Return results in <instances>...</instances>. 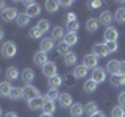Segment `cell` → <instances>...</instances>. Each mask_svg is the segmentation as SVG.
<instances>
[{
	"instance_id": "obj_49",
	"label": "cell",
	"mask_w": 125,
	"mask_h": 117,
	"mask_svg": "<svg viewBox=\"0 0 125 117\" xmlns=\"http://www.w3.org/2000/svg\"><path fill=\"white\" fill-rule=\"evenodd\" d=\"M41 117H53V116H52V114H45V112H42Z\"/></svg>"
},
{
	"instance_id": "obj_7",
	"label": "cell",
	"mask_w": 125,
	"mask_h": 117,
	"mask_svg": "<svg viewBox=\"0 0 125 117\" xmlns=\"http://www.w3.org/2000/svg\"><path fill=\"white\" fill-rule=\"evenodd\" d=\"M56 69H58V67H56V64L49 61L45 66H42V73H44L47 78H52V77L56 75Z\"/></svg>"
},
{
	"instance_id": "obj_5",
	"label": "cell",
	"mask_w": 125,
	"mask_h": 117,
	"mask_svg": "<svg viewBox=\"0 0 125 117\" xmlns=\"http://www.w3.org/2000/svg\"><path fill=\"white\" fill-rule=\"evenodd\" d=\"M105 39H106V42H117V38H119V31H117L114 27H106V30H105L103 33Z\"/></svg>"
},
{
	"instance_id": "obj_9",
	"label": "cell",
	"mask_w": 125,
	"mask_h": 117,
	"mask_svg": "<svg viewBox=\"0 0 125 117\" xmlns=\"http://www.w3.org/2000/svg\"><path fill=\"white\" fill-rule=\"evenodd\" d=\"M92 53L95 55V56H99V58H105V56H108V50H106V45L105 44H94L92 47Z\"/></svg>"
},
{
	"instance_id": "obj_38",
	"label": "cell",
	"mask_w": 125,
	"mask_h": 117,
	"mask_svg": "<svg viewBox=\"0 0 125 117\" xmlns=\"http://www.w3.org/2000/svg\"><path fill=\"white\" fill-rule=\"evenodd\" d=\"M66 28H67V33H77V31L80 30V23L77 20L75 22H69V23H66Z\"/></svg>"
},
{
	"instance_id": "obj_17",
	"label": "cell",
	"mask_w": 125,
	"mask_h": 117,
	"mask_svg": "<svg viewBox=\"0 0 125 117\" xmlns=\"http://www.w3.org/2000/svg\"><path fill=\"white\" fill-rule=\"evenodd\" d=\"M39 13H41V6H39V3H33V5H30V6L25 10V14L28 16L30 19L39 16Z\"/></svg>"
},
{
	"instance_id": "obj_44",
	"label": "cell",
	"mask_w": 125,
	"mask_h": 117,
	"mask_svg": "<svg viewBox=\"0 0 125 117\" xmlns=\"http://www.w3.org/2000/svg\"><path fill=\"white\" fill-rule=\"evenodd\" d=\"M117 100H119V105H120V106H125V91H122V92L119 94Z\"/></svg>"
},
{
	"instance_id": "obj_10",
	"label": "cell",
	"mask_w": 125,
	"mask_h": 117,
	"mask_svg": "<svg viewBox=\"0 0 125 117\" xmlns=\"http://www.w3.org/2000/svg\"><path fill=\"white\" fill-rule=\"evenodd\" d=\"M33 61H34V64H38V66H45L47 62H49L47 53H45V52H42V50H39V52H36V53H34V56H33Z\"/></svg>"
},
{
	"instance_id": "obj_19",
	"label": "cell",
	"mask_w": 125,
	"mask_h": 117,
	"mask_svg": "<svg viewBox=\"0 0 125 117\" xmlns=\"http://www.w3.org/2000/svg\"><path fill=\"white\" fill-rule=\"evenodd\" d=\"M60 105H61V108H70L72 106V95L67 92H64V94H61V97H60Z\"/></svg>"
},
{
	"instance_id": "obj_35",
	"label": "cell",
	"mask_w": 125,
	"mask_h": 117,
	"mask_svg": "<svg viewBox=\"0 0 125 117\" xmlns=\"http://www.w3.org/2000/svg\"><path fill=\"white\" fill-rule=\"evenodd\" d=\"M111 117H125V109L124 106H114L111 109Z\"/></svg>"
},
{
	"instance_id": "obj_29",
	"label": "cell",
	"mask_w": 125,
	"mask_h": 117,
	"mask_svg": "<svg viewBox=\"0 0 125 117\" xmlns=\"http://www.w3.org/2000/svg\"><path fill=\"white\" fill-rule=\"evenodd\" d=\"M42 111H44L45 114H53V111H55V101L47 98L45 103H44V106H42Z\"/></svg>"
},
{
	"instance_id": "obj_43",
	"label": "cell",
	"mask_w": 125,
	"mask_h": 117,
	"mask_svg": "<svg viewBox=\"0 0 125 117\" xmlns=\"http://www.w3.org/2000/svg\"><path fill=\"white\" fill-rule=\"evenodd\" d=\"M77 20V16L73 14V13H67L66 14V23H69V22H75Z\"/></svg>"
},
{
	"instance_id": "obj_32",
	"label": "cell",
	"mask_w": 125,
	"mask_h": 117,
	"mask_svg": "<svg viewBox=\"0 0 125 117\" xmlns=\"http://www.w3.org/2000/svg\"><path fill=\"white\" fill-rule=\"evenodd\" d=\"M114 19H116V22H119V23H125V8H117V11L114 14Z\"/></svg>"
},
{
	"instance_id": "obj_42",
	"label": "cell",
	"mask_w": 125,
	"mask_h": 117,
	"mask_svg": "<svg viewBox=\"0 0 125 117\" xmlns=\"http://www.w3.org/2000/svg\"><path fill=\"white\" fill-rule=\"evenodd\" d=\"M88 6L91 8V10H97V8L102 6V2H99V0H94V2H89L88 3Z\"/></svg>"
},
{
	"instance_id": "obj_30",
	"label": "cell",
	"mask_w": 125,
	"mask_h": 117,
	"mask_svg": "<svg viewBox=\"0 0 125 117\" xmlns=\"http://www.w3.org/2000/svg\"><path fill=\"white\" fill-rule=\"evenodd\" d=\"M17 77H19V72H17V69H16V67H8L6 69V78H8V81L17 80Z\"/></svg>"
},
{
	"instance_id": "obj_21",
	"label": "cell",
	"mask_w": 125,
	"mask_h": 117,
	"mask_svg": "<svg viewBox=\"0 0 125 117\" xmlns=\"http://www.w3.org/2000/svg\"><path fill=\"white\" fill-rule=\"evenodd\" d=\"M62 84V78L60 75H55L52 78H49V89H58Z\"/></svg>"
},
{
	"instance_id": "obj_13",
	"label": "cell",
	"mask_w": 125,
	"mask_h": 117,
	"mask_svg": "<svg viewBox=\"0 0 125 117\" xmlns=\"http://www.w3.org/2000/svg\"><path fill=\"white\" fill-rule=\"evenodd\" d=\"M21 77H22V81L25 84H30V83H33V80H34V70L33 69H23Z\"/></svg>"
},
{
	"instance_id": "obj_25",
	"label": "cell",
	"mask_w": 125,
	"mask_h": 117,
	"mask_svg": "<svg viewBox=\"0 0 125 117\" xmlns=\"http://www.w3.org/2000/svg\"><path fill=\"white\" fill-rule=\"evenodd\" d=\"M83 89H84V92H88V94H92V92H95V89H97V83L92 80H88V81H84V84H83Z\"/></svg>"
},
{
	"instance_id": "obj_31",
	"label": "cell",
	"mask_w": 125,
	"mask_h": 117,
	"mask_svg": "<svg viewBox=\"0 0 125 117\" xmlns=\"http://www.w3.org/2000/svg\"><path fill=\"white\" fill-rule=\"evenodd\" d=\"M45 95H47V98H49V100L55 101V100H60L61 94H60V91H58V89H49Z\"/></svg>"
},
{
	"instance_id": "obj_24",
	"label": "cell",
	"mask_w": 125,
	"mask_h": 117,
	"mask_svg": "<svg viewBox=\"0 0 125 117\" xmlns=\"http://www.w3.org/2000/svg\"><path fill=\"white\" fill-rule=\"evenodd\" d=\"M100 23L102 25H106V27H109V23L113 22V14L109 13V11H103V13L100 14Z\"/></svg>"
},
{
	"instance_id": "obj_4",
	"label": "cell",
	"mask_w": 125,
	"mask_h": 117,
	"mask_svg": "<svg viewBox=\"0 0 125 117\" xmlns=\"http://www.w3.org/2000/svg\"><path fill=\"white\" fill-rule=\"evenodd\" d=\"M17 10L16 8H6V10H3L2 11V19L5 22H13L17 19Z\"/></svg>"
},
{
	"instance_id": "obj_41",
	"label": "cell",
	"mask_w": 125,
	"mask_h": 117,
	"mask_svg": "<svg viewBox=\"0 0 125 117\" xmlns=\"http://www.w3.org/2000/svg\"><path fill=\"white\" fill-rule=\"evenodd\" d=\"M73 81H75V77H73V73H70V75H66L62 78V83H66V86H72Z\"/></svg>"
},
{
	"instance_id": "obj_37",
	"label": "cell",
	"mask_w": 125,
	"mask_h": 117,
	"mask_svg": "<svg viewBox=\"0 0 125 117\" xmlns=\"http://www.w3.org/2000/svg\"><path fill=\"white\" fill-rule=\"evenodd\" d=\"M56 50H58V53H60V55H64V56H66V55H67V53L70 52V50H69V45L66 44L64 41L60 42V44L56 45Z\"/></svg>"
},
{
	"instance_id": "obj_15",
	"label": "cell",
	"mask_w": 125,
	"mask_h": 117,
	"mask_svg": "<svg viewBox=\"0 0 125 117\" xmlns=\"http://www.w3.org/2000/svg\"><path fill=\"white\" fill-rule=\"evenodd\" d=\"M109 83H111L113 86H117V88H120V86H125V75H122V73L111 75V78H109Z\"/></svg>"
},
{
	"instance_id": "obj_20",
	"label": "cell",
	"mask_w": 125,
	"mask_h": 117,
	"mask_svg": "<svg viewBox=\"0 0 125 117\" xmlns=\"http://www.w3.org/2000/svg\"><path fill=\"white\" fill-rule=\"evenodd\" d=\"M13 86L10 84V81H3V83H0V94H2L3 97H10L11 92H13Z\"/></svg>"
},
{
	"instance_id": "obj_45",
	"label": "cell",
	"mask_w": 125,
	"mask_h": 117,
	"mask_svg": "<svg viewBox=\"0 0 125 117\" xmlns=\"http://www.w3.org/2000/svg\"><path fill=\"white\" fill-rule=\"evenodd\" d=\"M62 6H66V8H69V6H72L73 5V2L72 0H62V2H60Z\"/></svg>"
},
{
	"instance_id": "obj_40",
	"label": "cell",
	"mask_w": 125,
	"mask_h": 117,
	"mask_svg": "<svg viewBox=\"0 0 125 117\" xmlns=\"http://www.w3.org/2000/svg\"><path fill=\"white\" fill-rule=\"evenodd\" d=\"M105 45H106L108 53H114V52H117V49H119L117 42H105Z\"/></svg>"
},
{
	"instance_id": "obj_8",
	"label": "cell",
	"mask_w": 125,
	"mask_h": 117,
	"mask_svg": "<svg viewBox=\"0 0 125 117\" xmlns=\"http://www.w3.org/2000/svg\"><path fill=\"white\" fill-rule=\"evenodd\" d=\"M97 62H99V56H95L94 53H91V55H86V56H84L83 66H86L88 69H95Z\"/></svg>"
},
{
	"instance_id": "obj_48",
	"label": "cell",
	"mask_w": 125,
	"mask_h": 117,
	"mask_svg": "<svg viewBox=\"0 0 125 117\" xmlns=\"http://www.w3.org/2000/svg\"><path fill=\"white\" fill-rule=\"evenodd\" d=\"M91 117H105V114H103V112H102V111H97L95 114H92Z\"/></svg>"
},
{
	"instance_id": "obj_3",
	"label": "cell",
	"mask_w": 125,
	"mask_h": 117,
	"mask_svg": "<svg viewBox=\"0 0 125 117\" xmlns=\"http://www.w3.org/2000/svg\"><path fill=\"white\" fill-rule=\"evenodd\" d=\"M92 80L95 81L97 84L103 83V81L106 80V70H105L103 67H95L92 70Z\"/></svg>"
},
{
	"instance_id": "obj_6",
	"label": "cell",
	"mask_w": 125,
	"mask_h": 117,
	"mask_svg": "<svg viewBox=\"0 0 125 117\" xmlns=\"http://www.w3.org/2000/svg\"><path fill=\"white\" fill-rule=\"evenodd\" d=\"M45 100H47V95H44V97H42V95L41 97H36V98H33V100L28 101V108L33 109V111H36V109H42Z\"/></svg>"
},
{
	"instance_id": "obj_12",
	"label": "cell",
	"mask_w": 125,
	"mask_h": 117,
	"mask_svg": "<svg viewBox=\"0 0 125 117\" xmlns=\"http://www.w3.org/2000/svg\"><path fill=\"white\" fill-rule=\"evenodd\" d=\"M69 111H70V116L72 117H81L84 114V106L81 103H73Z\"/></svg>"
},
{
	"instance_id": "obj_28",
	"label": "cell",
	"mask_w": 125,
	"mask_h": 117,
	"mask_svg": "<svg viewBox=\"0 0 125 117\" xmlns=\"http://www.w3.org/2000/svg\"><path fill=\"white\" fill-rule=\"evenodd\" d=\"M97 111H99V108H97V103H95V101H89V103L84 105V112H88L89 116L95 114Z\"/></svg>"
},
{
	"instance_id": "obj_18",
	"label": "cell",
	"mask_w": 125,
	"mask_h": 117,
	"mask_svg": "<svg viewBox=\"0 0 125 117\" xmlns=\"http://www.w3.org/2000/svg\"><path fill=\"white\" fill-rule=\"evenodd\" d=\"M53 47H55V42H53L52 38H45V39L41 41V50H42V52L49 53V52H52Z\"/></svg>"
},
{
	"instance_id": "obj_26",
	"label": "cell",
	"mask_w": 125,
	"mask_h": 117,
	"mask_svg": "<svg viewBox=\"0 0 125 117\" xmlns=\"http://www.w3.org/2000/svg\"><path fill=\"white\" fill-rule=\"evenodd\" d=\"M77 41H78L77 33H67V34L64 36V42H66V44H67L69 47L75 45V44H77Z\"/></svg>"
},
{
	"instance_id": "obj_2",
	"label": "cell",
	"mask_w": 125,
	"mask_h": 117,
	"mask_svg": "<svg viewBox=\"0 0 125 117\" xmlns=\"http://www.w3.org/2000/svg\"><path fill=\"white\" fill-rule=\"evenodd\" d=\"M23 89V98L25 100H33V98H36V97H41L39 95V91L36 88H34L33 84H27L25 88H22Z\"/></svg>"
},
{
	"instance_id": "obj_36",
	"label": "cell",
	"mask_w": 125,
	"mask_h": 117,
	"mask_svg": "<svg viewBox=\"0 0 125 117\" xmlns=\"http://www.w3.org/2000/svg\"><path fill=\"white\" fill-rule=\"evenodd\" d=\"M10 98H13V100L23 98V89H21V88H14L13 92H11V95H10Z\"/></svg>"
},
{
	"instance_id": "obj_11",
	"label": "cell",
	"mask_w": 125,
	"mask_h": 117,
	"mask_svg": "<svg viewBox=\"0 0 125 117\" xmlns=\"http://www.w3.org/2000/svg\"><path fill=\"white\" fill-rule=\"evenodd\" d=\"M119 70H120V61H117V59L108 61V64H106V72H109L111 75H116V73H119Z\"/></svg>"
},
{
	"instance_id": "obj_39",
	"label": "cell",
	"mask_w": 125,
	"mask_h": 117,
	"mask_svg": "<svg viewBox=\"0 0 125 117\" xmlns=\"http://www.w3.org/2000/svg\"><path fill=\"white\" fill-rule=\"evenodd\" d=\"M28 34H30V38H31V39H41L44 33H42V31L39 30L38 27H33V28L30 30V33H28Z\"/></svg>"
},
{
	"instance_id": "obj_1",
	"label": "cell",
	"mask_w": 125,
	"mask_h": 117,
	"mask_svg": "<svg viewBox=\"0 0 125 117\" xmlns=\"http://www.w3.org/2000/svg\"><path fill=\"white\" fill-rule=\"evenodd\" d=\"M16 53H17V47H16V44L13 41H6L5 44H3V47H2L3 58H13Z\"/></svg>"
},
{
	"instance_id": "obj_23",
	"label": "cell",
	"mask_w": 125,
	"mask_h": 117,
	"mask_svg": "<svg viewBox=\"0 0 125 117\" xmlns=\"http://www.w3.org/2000/svg\"><path fill=\"white\" fill-rule=\"evenodd\" d=\"M72 73H73V77H75V78H84L86 75H88V67L83 66V64H81V66H77L75 70H73Z\"/></svg>"
},
{
	"instance_id": "obj_46",
	"label": "cell",
	"mask_w": 125,
	"mask_h": 117,
	"mask_svg": "<svg viewBox=\"0 0 125 117\" xmlns=\"http://www.w3.org/2000/svg\"><path fill=\"white\" fill-rule=\"evenodd\" d=\"M119 73L125 75V61H120V70H119Z\"/></svg>"
},
{
	"instance_id": "obj_16",
	"label": "cell",
	"mask_w": 125,
	"mask_h": 117,
	"mask_svg": "<svg viewBox=\"0 0 125 117\" xmlns=\"http://www.w3.org/2000/svg\"><path fill=\"white\" fill-rule=\"evenodd\" d=\"M67 33H64V30H62V27H55L52 30V39L53 41H64V36Z\"/></svg>"
},
{
	"instance_id": "obj_33",
	"label": "cell",
	"mask_w": 125,
	"mask_h": 117,
	"mask_svg": "<svg viewBox=\"0 0 125 117\" xmlns=\"http://www.w3.org/2000/svg\"><path fill=\"white\" fill-rule=\"evenodd\" d=\"M16 22H17V25H19V27H25V25H28L30 17H28V16H27L25 13H22V14H19V16H17Z\"/></svg>"
},
{
	"instance_id": "obj_47",
	"label": "cell",
	"mask_w": 125,
	"mask_h": 117,
	"mask_svg": "<svg viewBox=\"0 0 125 117\" xmlns=\"http://www.w3.org/2000/svg\"><path fill=\"white\" fill-rule=\"evenodd\" d=\"M5 117H17V114H16L14 111H10V112H6Z\"/></svg>"
},
{
	"instance_id": "obj_14",
	"label": "cell",
	"mask_w": 125,
	"mask_h": 117,
	"mask_svg": "<svg viewBox=\"0 0 125 117\" xmlns=\"http://www.w3.org/2000/svg\"><path fill=\"white\" fill-rule=\"evenodd\" d=\"M99 25H100V20H99V19L91 17V19H88V20H86V30H88L89 33H95V31L99 30Z\"/></svg>"
},
{
	"instance_id": "obj_22",
	"label": "cell",
	"mask_w": 125,
	"mask_h": 117,
	"mask_svg": "<svg viewBox=\"0 0 125 117\" xmlns=\"http://www.w3.org/2000/svg\"><path fill=\"white\" fill-rule=\"evenodd\" d=\"M60 2H56V0H47L45 2V10L49 11V13H56L58 10H60Z\"/></svg>"
},
{
	"instance_id": "obj_27",
	"label": "cell",
	"mask_w": 125,
	"mask_h": 117,
	"mask_svg": "<svg viewBox=\"0 0 125 117\" xmlns=\"http://www.w3.org/2000/svg\"><path fill=\"white\" fill-rule=\"evenodd\" d=\"M75 62H77V53L69 52V53L64 56V64H66V66H75Z\"/></svg>"
},
{
	"instance_id": "obj_34",
	"label": "cell",
	"mask_w": 125,
	"mask_h": 117,
	"mask_svg": "<svg viewBox=\"0 0 125 117\" xmlns=\"http://www.w3.org/2000/svg\"><path fill=\"white\" fill-rule=\"evenodd\" d=\"M36 27L42 31V33H47V31L50 30V22L47 20V19H41V20L38 22V25H36Z\"/></svg>"
}]
</instances>
